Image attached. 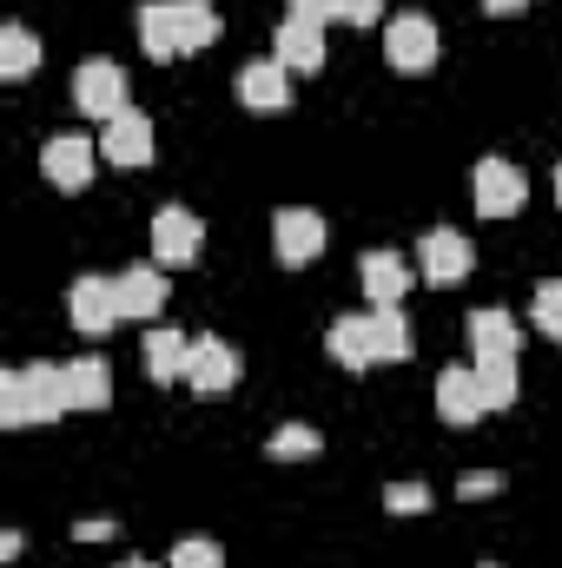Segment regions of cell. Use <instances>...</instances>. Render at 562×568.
<instances>
[{
	"mask_svg": "<svg viewBox=\"0 0 562 568\" xmlns=\"http://www.w3.org/2000/svg\"><path fill=\"white\" fill-rule=\"evenodd\" d=\"M272 60H279L284 73H318V67H324V27H318V20L284 13L279 40H272Z\"/></svg>",
	"mask_w": 562,
	"mask_h": 568,
	"instance_id": "4fadbf2b",
	"label": "cell"
},
{
	"mask_svg": "<svg viewBox=\"0 0 562 568\" xmlns=\"http://www.w3.org/2000/svg\"><path fill=\"white\" fill-rule=\"evenodd\" d=\"M199 219L185 212V205H159L152 212V265L159 272H179V265H192L199 258Z\"/></svg>",
	"mask_w": 562,
	"mask_h": 568,
	"instance_id": "9c48e42d",
	"label": "cell"
},
{
	"mask_svg": "<svg viewBox=\"0 0 562 568\" xmlns=\"http://www.w3.org/2000/svg\"><path fill=\"white\" fill-rule=\"evenodd\" d=\"M358 278L371 291V304H404V291L418 284V272H411L398 252H364V258H358Z\"/></svg>",
	"mask_w": 562,
	"mask_h": 568,
	"instance_id": "ac0fdd59",
	"label": "cell"
},
{
	"mask_svg": "<svg viewBox=\"0 0 562 568\" xmlns=\"http://www.w3.org/2000/svg\"><path fill=\"white\" fill-rule=\"evenodd\" d=\"M470 199H476V212L483 219H510V212H523V199H530V179L510 165V159H476L470 165Z\"/></svg>",
	"mask_w": 562,
	"mask_h": 568,
	"instance_id": "3957f363",
	"label": "cell"
},
{
	"mask_svg": "<svg viewBox=\"0 0 562 568\" xmlns=\"http://www.w3.org/2000/svg\"><path fill=\"white\" fill-rule=\"evenodd\" d=\"M100 152H107V165H145L152 159V120H145L140 106L113 113L107 133H100Z\"/></svg>",
	"mask_w": 562,
	"mask_h": 568,
	"instance_id": "5bb4252c",
	"label": "cell"
},
{
	"mask_svg": "<svg viewBox=\"0 0 562 568\" xmlns=\"http://www.w3.org/2000/svg\"><path fill=\"white\" fill-rule=\"evenodd\" d=\"M418 265H423V284H456V278H470V265H476V252H470V239H463V232H450V225H436V232H423V245H418Z\"/></svg>",
	"mask_w": 562,
	"mask_h": 568,
	"instance_id": "7c38bea8",
	"label": "cell"
},
{
	"mask_svg": "<svg viewBox=\"0 0 562 568\" xmlns=\"http://www.w3.org/2000/svg\"><path fill=\"white\" fill-rule=\"evenodd\" d=\"M93 165H100V140L60 133V140L40 145V172H47L53 192H87V185H93Z\"/></svg>",
	"mask_w": 562,
	"mask_h": 568,
	"instance_id": "8992f818",
	"label": "cell"
},
{
	"mask_svg": "<svg viewBox=\"0 0 562 568\" xmlns=\"http://www.w3.org/2000/svg\"><path fill=\"white\" fill-rule=\"evenodd\" d=\"M496 489H503V476H496V469H470V476L456 483V496H470V503H483V496H496Z\"/></svg>",
	"mask_w": 562,
	"mask_h": 568,
	"instance_id": "f546056e",
	"label": "cell"
},
{
	"mask_svg": "<svg viewBox=\"0 0 562 568\" xmlns=\"http://www.w3.org/2000/svg\"><path fill=\"white\" fill-rule=\"evenodd\" d=\"M490 13H516V7H530V0H483Z\"/></svg>",
	"mask_w": 562,
	"mask_h": 568,
	"instance_id": "1f68e13d",
	"label": "cell"
},
{
	"mask_svg": "<svg viewBox=\"0 0 562 568\" xmlns=\"http://www.w3.org/2000/svg\"><path fill=\"white\" fill-rule=\"evenodd\" d=\"M120 568H152V562H140V556H133V562H120Z\"/></svg>",
	"mask_w": 562,
	"mask_h": 568,
	"instance_id": "d6a6232c",
	"label": "cell"
},
{
	"mask_svg": "<svg viewBox=\"0 0 562 568\" xmlns=\"http://www.w3.org/2000/svg\"><path fill=\"white\" fill-rule=\"evenodd\" d=\"M324 351H331L344 371H378V351H371V311L338 317V324H331V337H324Z\"/></svg>",
	"mask_w": 562,
	"mask_h": 568,
	"instance_id": "d6986e66",
	"label": "cell"
},
{
	"mask_svg": "<svg viewBox=\"0 0 562 568\" xmlns=\"http://www.w3.org/2000/svg\"><path fill=\"white\" fill-rule=\"evenodd\" d=\"M67 417V364H13L0 371V424H53Z\"/></svg>",
	"mask_w": 562,
	"mask_h": 568,
	"instance_id": "7a4b0ae2",
	"label": "cell"
},
{
	"mask_svg": "<svg viewBox=\"0 0 562 568\" xmlns=\"http://www.w3.org/2000/svg\"><path fill=\"white\" fill-rule=\"evenodd\" d=\"M165 568H225V549L219 542H205V536H185L179 549H172V562Z\"/></svg>",
	"mask_w": 562,
	"mask_h": 568,
	"instance_id": "4316f807",
	"label": "cell"
},
{
	"mask_svg": "<svg viewBox=\"0 0 562 568\" xmlns=\"http://www.w3.org/2000/svg\"><path fill=\"white\" fill-rule=\"evenodd\" d=\"M272 252H279V265H311L324 252V219L311 205H284L272 219Z\"/></svg>",
	"mask_w": 562,
	"mask_h": 568,
	"instance_id": "30bf717a",
	"label": "cell"
},
{
	"mask_svg": "<svg viewBox=\"0 0 562 568\" xmlns=\"http://www.w3.org/2000/svg\"><path fill=\"white\" fill-rule=\"evenodd\" d=\"M291 13H298V20H318V27H324V20H331V0H291Z\"/></svg>",
	"mask_w": 562,
	"mask_h": 568,
	"instance_id": "4dcf8cb0",
	"label": "cell"
},
{
	"mask_svg": "<svg viewBox=\"0 0 562 568\" xmlns=\"http://www.w3.org/2000/svg\"><path fill=\"white\" fill-rule=\"evenodd\" d=\"M556 205H562V165H556Z\"/></svg>",
	"mask_w": 562,
	"mask_h": 568,
	"instance_id": "836d02e7",
	"label": "cell"
},
{
	"mask_svg": "<svg viewBox=\"0 0 562 568\" xmlns=\"http://www.w3.org/2000/svg\"><path fill=\"white\" fill-rule=\"evenodd\" d=\"M33 67H40V40H33L20 20H7V27H0V80H13V87H20Z\"/></svg>",
	"mask_w": 562,
	"mask_h": 568,
	"instance_id": "603a6c76",
	"label": "cell"
},
{
	"mask_svg": "<svg viewBox=\"0 0 562 568\" xmlns=\"http://www.w3.org/2000/svg\"><path fill=\"white\" fill-rule=\"evenodd\" d=\"M463 331H470V351H476V357H516V344H523V337H516V317L496 311V304H490V311H470Z\"/></svg>",
	"mask_w": 562,
	"mask_h": 568,
	"instance_id": "44dd1931",
	"label": "cell"
},
{
	"mask_svg": "<svg viewBox=\"0 0 562 568\" xmlns=\"http://www.w3.org/2000/svg\"><path fill=\"white\" fill-rule=\"evenodd\" d=\"M436 417L443 424H476V417H490V397H483V384H476V364H450L443 377H436Z\"/></svg>",
	"mask_w": 562,
	"mask_h": 568,
	"instance_id": "8fae6325",
	"label": "cell"
},
{
	"mask_svg": "<svg viewBox=\"0 0 562 568\" xmlns=\"http://www.w3.org/2000/svg\"><path fill=\"white\" fill-rule=\"evenodd\" d=\"M185 364H192V337L152 324V331H145V377H152V384H185Z\"/></svg>",
	"mask_w": 562,
	"mask_h": 568,
	"instance_id": "e0dca14e",
	"label": "cell"
},
{
	"mask_svg": "<svg viewBox=\"0 0 562 568\" xmlns=\"http://www.w3.org/2000/svg\"><path fill=\"white\" fill-rule=\"evenodd\" d=\"M265 449H272L279 463H298V456H318V449H324V436H318L311 424H284V429H272V443H265Z\"/></svg>",
	"mask_w": 562,
	"mask_h": 568,
	"instance_id": "d4e9b609",
	"label": "cell"
},
{
	"mask_svg": "<svg viewBox=\"0 0 562 568\" xmlns=\"http://www.w3.org/2000/svg\"><path fill=\"white\" fill-rule=\"evenodd\" d=\"M476 384H483L490 410H510L516 404V357H476Z\"/></svg>",
	"mask_w": 562,
	"mask_h": 568,
	"instance_id": "cb8c5ba5",
	"label": "cell"
},
{
	"mask_svg": "<svg viewBox=\"0 0 562 568\" xmlns=\"http://www.w3.org/2000/svg\"><path fill=\"white\" fill-rule=\"evenodd\" d=\"M113 404V371L107 357H73L67 364V410H107Z\"/></svg>",
	"mask_w": 562,
	"mask_h": 568,
	"instance_id": "ffe728a7",
	"label": "cell"
},
{
	"mask_svg": "<svg viewBox=\"0 0 562 568\" xmlns=\"http://www.w3.org/2000/svg\"><path fill=\"white\" fill-rule=\"evenodd\" d=\"M483 568H496V562H483Z\"/></svg>",
	"mask_w": 562,
	"mask_h": 568,
	"instance_id": "e575fe53",
	"label": "cell"
},
{
	"mask_svg": "<svg viewBox=\"0 0 562 568\" xmlns=\"http://www.w3.org/2000/svg\"><path fill=\"white\" fill-rule=\"evenodd\" d=\"M67 317H73L80 337H107L113 324H127V317H120V291H113V278H100V272L73 278V291H67Z\"/></svg>",
	"mask_w": 562,
	"mask_h": 568,
	"instance_id": "52a82bcc",
	"label": "cell"
},
{
	"mask_svg": "<svg viewBox=\"0 0 562 568\" xmlns=\"http://www.w3.org/2000/svg\"><path fill=\"white\" fill-rule=\"evenodd\" d=\"M436 53H443V40H436V20H430V13H391V27H384V60H391L398 73H430Z\"/></svg>",
	"mask_w": 562,
	"mask_h": 568,
	"instance_id": "277c9868",
	"label": "cell"
},
{
	"mask_svg": "<svg viewBox=\"0 0 562 568\" xmlns=\"http://www.w3.org/2000/svg\"><path fill=\"white\" fill-rule=\"evenodd\" d=\"M331 20H351V27H371V20H384V0H331Z\"/></svg>",
	"mask_w": 562,
	"mask_h": 568,
	"instance_id": "f1b7e54d",
	"label": "cell"
},
{
	"mask_svg": "<svg viewBox=\"0 0 562 568\" xmlns=\"http://www.w3.org/2000/svg\"><path fill=\"white\" fill-rule=\"evenodd\" d=\"M185 390H192V397H205V404H219V397H232V390H239V351H232L225 337H192V364H185Z\"/></svg>",
	"mask_w": 562,
	"mask_h": 568,
	"instance_id": "5b68a950",
	"label": "cell"
},
{
	"mask_svg": "<svg viewBox=\"0 0 562 568\" xmlns=\"http://www.w3.org/2000/svg\"><path fill=\"white\" fill-rule=\"evenodd\" d=\"M239 100L252 113H284L291 106V73H284L279 60H245L239 67Z\"/></svg>",
	"mask_w": 562,
	"mask_h": 568,
	"instance_id": "9a60e30c",
	"label": "cell"
},
{
	"mask_svg": "<svg viewBox=\"0 0 562 568\" xmlns=\"http://www.w3.org/2000/svg\"><path fill=\"white\" fill-rule=\"evenodd\" d=\"M371 351H378V364H404L411 357V317L398 304H371Z\"/></svg>",
	"mask_w": 562,
	"mask_h": 568,
	"instance_id": "7402d4cb",
	"label": "cell"
},
{
	"mask_svg": "<svg viewBox=\"0 0 562 568\" xmlns=\"http://www.w3.org/2000/svg\"><path fill=\"white\" fill-rule=\"evenodd\" d=\"M113 291H120V317H133V324H159V311H165V278H159V265H133V272H120Z\"/></svg>",
	"mask_w": 562,
	"mask_h": 568,
	"instance_id": "2e32d148",
	"label": "cell"
},
{
	"mask_svg": "<svg viewBox=\"0 0 562 568\" xmlns=\"http://www.w3.org/2000/svg\"><path fill=\"white\" fill-rule=\"evenodd\" d=\"M530 317H536V331H543V337H556V344H562V278H543V284H536V297H530Z\"/></svg>",
	"mask_w": 562,
	"mask_h": 568,
	"instance_id": "484cf974",
	"label": "cell"
},
{
	"mask_svg": "<svg viewBox=\"0 0 562 568\" xmlns=\"http://www.w3.org/2000/svg\"><path fill=\"white\" fill-rule=\"evenodd\" d=\"M219 33H225V20H219L212 0H145L140 7V47L159 67L185 60V53H205Z\"/></svg>",
	"mask_w": 562,
	"mask_h": 568,
	"instance_id": "6da1fadb",
	"label": "cell"
},
{
	"mask_svg": "<svg viewBox=\"0 0 562 568\" xmlns=\"http://www.w3.org/2000/svg\"><path fill=\"white\" fill-rule=\"evenodd\" d=\"M73 106L107 126L113 113H127V73H120L113 60H87V67L73 73Z\"/></svg>",
	"mask_w": 562,
	"mask_h": 568,
	"instance_id": "ba28073f",
	"label": "cell"
},
{
	"mask_svg": "<svg viewBox=\"0 0 562 568\" xmlns=\"http://www.w3.org/2000/svg\"><path fill=\"white\" fill-rule=\"evenodd\" d=\"M384 509H391V516H418V509H430V489H423V483H391V489H384Z\"/></svg>",
	"mask_w": 562,
	"mask_h": 568,
	"instance_id": "83f0119b",
	"label": "cell"
}]
</instances>
